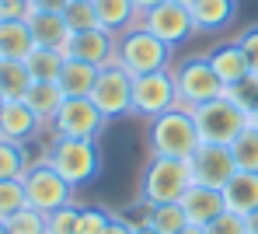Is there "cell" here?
Segmentation results:
<instances>
[{"mask_svg": "<svg viewBox=\"0 0 258 234\" xmlns=\"http://www.w3.org/2000/svg\"><path fill=\"white\" fill-rule=\"evenodd\" d=\"M147 140H150V154H157V157H192L203 137H199L196 115L185 105H174L168 112H161L157 119H150Z\"/></svg>", "mask_w": 258, "mask_h": 234, "instance_id": "6da1fadb", "label": "cell"}, {"mask_svg": "<svg viewBox=\"0 0 258 234\" xmlns=\"http://www.w3.org/2000/svg\"><path fill=\"white\" fill-rule=\"evenodd\" d=\"M171 46H164L154 32L143 25H133L122 35H115V63L129 70L133 77L154 74V70H171Z\"/></svg>", "mask_w": 258, "mask_h": 234, "instance_id": "7a4b0ae2", "label": "cell"}, {"mask_svg": "<svg viewBox=\"0 0 258 234\" xmlns=\"http://www.w3.org/2000/svg\"><path fill=\"white\" fill-rule=\"evenodd\" d=\"M188 112L196 115L199 137H203L206 143H223V147H230V143L251 126L248 108H244L230 91H223L220 98L206 101V105H199V108H188Z\"/></svg>", "mask_w": 258, "mask_h": 234, "instance_id": "3957f363", "label": "cell"}, {"mask_svg": "<svg viewBox=\"0 0 258 234\" xmlns=\"http://www.w3.org/2000/svg\"><path fill=\"white\" fill-rule=\"evenodd\" d=\"M45 164L59 171V179H67L74 189L87 186L98 179L101 171V147L98 140H70V137H56L45 150Z\"/></svg>", "mask_w": 258, "mask_h": 234, "instance_id": "277c9868", "label": "cell"}, {"mask_svg": "<svg viewBox=\"0 0 258 234\" xmlns=\"http://www.w3.org/2000/svg\"><path fill=\"white\" fill-rule=\"evenodd\" d=\"M192 186H196V175H192L188 157H157V154H150V164L143 171V199L150 206L181 203Z\"/></svg>", "mask_w": 258, "mask_h": 234, "instance_id": "5b68a950", "label": "cell"}, {"mask_svg": "<svg viewBox=\"0 0 258 234\" xmlns=\"http://www.w3.org/2000/svg\"><path fill=\"white\" fill-rule=\"evenodd\" d=\"M174 74V91H178V105L185 108H199L206 101H213L227 91L223 81L216 77V70L210 67V56H188V60H178L171 67Z\"/></svg>", "mask_w": 258, "mask_h": 234, "instance_id": "8992f818", "label": "cell"}, {"mask_svg": "<svg viewBox=\"0 0 258 234\" xmlns=\"http://www.w3.org/2000/svg\"><path fill=\"white\" fill-rule=\"evenodd\" d=\"M21 186H25L28 206L39 210V213H52V210L67 206V203H74V186H70L67 179H59V171L49 168L45 161L32 164V168L25 171Z\"/></svg>", "mask_w": 258, "mask_h": 234, "instance_id": "52a82bcc", "label": "cell"}, {"mask_svg": "<svg viewBox=\"0 0 258 234\" xmlns=\"http://www.w3.org/2000/svg\"><path fill=\"white\" fill-rule=\"evenodd\" d=\"M91 101L105 119L133 115V74L122 70L119 63H108L98 70V81L91 88Z\"/></svg>", "mask_w": 258, "mask_h": 234, "instance_id": "ba28073f", "label": "cell"}, {"mask_svg": "<svg viewBox=\"0 0 258 234\" xmlns=\"http://www.w3.org/2000/svg\"><path fill=\"white\" fill-rule=\"evenodd\" d=\"M140 25L147 28V32H154L164 46H185L199 28H196V21H192V11L185 7V4H178V0H164V4H157V7H150L143 18H140Z\"/></svg>", "mask_w": 258, "mask_h": 234, "instance_id": "9c48e42d", "label": "cell"}, {"mask_svg": "<svg viewBox=\"0 0 258 234\" xmlns=\"http://www.w3.org/2000/svg\"><path fill=\"white\" fill-rule=\"evenodd\" d=\"M174 105H178V91H174L171 70H154V74L133 77V115L157 119L161 112H168Z\"/></svg>", "mask_w": 258, "mask_h": 234, "instance_id": "30bf717a", "label": "cell"}, {"mask_svg": "<svg viewBox=\"0 0 258 234\" xmlns=\"http://www.w3.org/2000/svg\"><path fill=\"white\" fill-rule=\"evenodd\" d=\"M105 126H108V119L98 112V105L91 98H67L59 105V115L52 119V133L70 137V140H98Z\"/></svg>", "mask_w": 258, "mask_h": 234, "instance_id": "8fae6325", "label": "cell"}, {"mask_svg": "<svg viewBox=\"0 0 258 234\" xmlns=\"http://www.w3.org/2000/svg\"><path fill=\"white\" fill-rule=\"evenodd\" d=\"M192 161V175H196V186H210V189H223L234 175H237V164H234V154L230 147L223 143H199V150L188 157Z\"/></svg>", "mask_w": 258, "mask_h": 234, "instance_id": "7c38bea8", "label": "cell"}, {"mask_svg": "<svg viewBox=\"0 0 258 234\" xmlns=\"http://www.w3.org/2000/svg\"><path fill=\"white\" fill-rule=\"evenodd\" d=\"M67 60H84L91 67H108V63H115V35L112 32H105V28H91V32H74L70 39H67Z\"/></svg>", "mask_w": 258, "mask_h": 234, "instance_id": "4fadbf2b", "label": "cell"}, {"mask_svg": "<svg viewBox=\"0 0 258 234\" xmlns=\"http://www.w3.org/2000/svg\"><path fill=\"white\" fill-rule=\"evenodd\" d=\"M39 115L25 101H4L0 105V140L7 143H28L39 133Z\"/></svg>", "mask_w": 258, "mask_h": 234, "instance_id": "5bb4252c", "label": "cell"}, {"mask_svg": "<svg viewBox=\"0 0 258 234\" xmlns=\"http://www.w3.org/2000/svg\"><path fill=\"white\" fill-rule=\"evenodd\" d=\"M206 56H210V67L216 70V77L223 81V88H227V91H230V88H237V84H244V81L251 77L248 56L241 52L237 39H234V42H223V46H216L213 52H206Z\"/></svg>", "mask_w": 258, "mask_h": 234, "instance_id": "9a60e30c", "label": "cell"}, {"mask_svg": "<svg viewBox=\"0 0 258 234\" xmlns=\"http://www.w3.org/2000/svg\"><path fill=\"white\" fill-rule=\"evenodd\" d=\"M181 206H185V213H188V224H199V227L213 224L216 217L227 210L223 189H210V186H192L188 192H185Z\"/></svg>", "mask_w": 258, "mask_h": 234, "instance_id": "2e32d148", "label": "cell"}, {"mask_svg": "<svg viewBox=\"0 0 258 234\" xmlns=\"http://www.w3.org/2000/svg\"><path fill=\"white\" fill-rule=\"evenodd\" d=\"M28 28H32V39L35 46H45V49H63L67 39L74 35L63 21V14H52V11H32L28 18Z\"/></svg>", "mask_w": 258, "mask_h": 234, "instance_id": "e0dca14e", "label": "cell"}, {"mask_svg": "<svg viewBox=\"0 0 258 234\" xmlns=\"http://www.w3.org/2000/svg\"><path fill=\"white\" fill-rule=\"evenodd\" d=\"M21 101L39 115L42 126H52V119L59 115V105L67 101V94H63V88L56 81H32V88H28V94Z\"/></svg>", "mask_w": 258, "mask_h": 234, "instance_id": "ac0fdd59", "label": "cell"}, {"mask_svg": "<svg viewBox=\"0 0 258 234\" xmlns=\"http://www.w3.org/2000/svg\"><path fill=\"white\" fill-rule=\"evenodd\" d=\"M223 203L227 210L248 217L258 210V171H237L227 186H223Z\"/></svg>", "mask_w": 258, "mask_h": 234, "instance_id": "d6986e66", "label": "cell"}, {"mask_svg": "<svg viewBox=\"0 0 258 234\" xmlns=\"http://www.w3.org/2000/svg\"><path fill=\"white\" fill-rule=\"evenodd\" d=\"M94 14H98V25L112 35H122L126 28L140 25V11L133 0H94Z\"/></svg>", "mask_w": 258, "mask_h": 234, "instance_id": "ffe728a7", "label": "cell"}, {"mask_svg": "<svg viewBox=\"0 0 258 234\" xmlns=\"http://www.w3.org/2000/svg\"><path fill=\"white\" fill-rule=\"evenodd\" d=\"M188 11L199 32H223L237 14V0H196Z\"/></svg>", "mask_w": 258, "mask_h": 234, "instance_id": "44dd1931", "label": "cell"}, {"mask_svg": "<svg viewBox=\"0 0 258 234\" xmlns=\"http://www.w3.org/2000/svg\"><path fill=\"white\" fill-rule=\"evenodd\" d=\"M32 49H35V39H32V28L25 18L0 21V56L4 60H25Z\"/></svg>", "mask_w": 258, "mask_h": 234, "instance_id": "7402d4cb", "label": "cell"}, {"mask_svg": "<svg viewBox=\"0 0 258 234\" xmlns=\"http://www.w3.org/2000/svg\"><path fill=\"white\" fill-rule=\"evenodd\" d=\"M94 81H98V67H91V63H84V60H67L56 84L63 88L67 98H91Z\"/></svg>", "mask_w": 258, "mask_h": 234, "instance_id": "603a6c76", "label": "cell"}, {"mask_svg": "<svg viewBox=\"0 0 258 234\" xmlns=\"http://www.w3.org/2000/svg\"><path fill=\"white\" fill-rule=\"evenodd\" d=\"M63 63H67V52L63 49H45L35 46L28 56H25V67L32 74V81H59L63 74Z\"/></svg>", "mask_w": 258, "mask_h": 234, "instance_id": "cb8c5ba5", "label": "cell"}, {"mask_svg": "<svg viewBox=\"0 0 258 234\" xmlns=\"http://www.w3.org/2000/svg\"><path fill=\"white\" fill-rule=\"evenodd\" d=\"M32 88V74L25 60H0V94L4 101H21Z\"/></svg>", "mask_w": 258, "mask_h": 234, "instance_id": "d4e9b609", "label": "cell"}, {"mask_svg": "<svg viewBox=\"0 0 258 234\" xmlns=\"http://www.w3.org/2000/svg\"><path fill=\"white\" fill-rule=\"evenodd\" d=\"M147 224L161 234H181L188 227V213H185L181 203H157V206H150Z\"/></svg>", "mask_w": 258, "mask_h": 234, "instance_id": "484cf974", "label": "cell"}, {"mask_svg": "<svg viewBox=\"0 0 258 234\" xmlns=\"http://www.w3.org/2000/svg\"><path fill=\"white\" fill-rule=\"evenodd\" d=\"M237 171H258V126H248L237 140L230 143Z\"/></svg>", "mask_w": 258, "mask_h": 234, "instance_id": "4316f807", "label": "cell"}, {"mask_svg": "<svg viewBox=\"0 0 258 234\" xmlns=\"http://www.w3.org/2000/svg\"><path fill=\"white\" fill-rule=\"evenodd\" d=\"M32 168L25 143H7L0 140V179H25V171Z\"/></svg>", "mask_w": 258, "mask_h": 234, "instance_id": "83f0119b", "label": "cell"}, {"mask_svg": "<svg viewBox=\"0 0 258 234\" xmlns=\"http://www.w3.org/2000/svg\"><path fill=\"white\" fill-rule=\"evenodd\" d=\"M63 21L70 32H91V28H101L98 25V14H94V0H70L67 11H63Z\"/></svg>", "mask_w": 258, "mask_h": 234, "instance_id": "f1b7e54d", "label": "cell"}, {"mask_svg": "<svg viewBox=\"0 0 258 234\" xmlns=\"http://www.w3.org/2000/svg\"><path fill=\"white\" fill-rule=\"evenodd\" d=\"M25 206H28V199H25L21 179H0V220H11Z\"/></svg>", "mask_w": 258, "mask_h": 234, "instance_id": "f546056e", "label": "cell"}, {"mask_svg": "<svg viewBox=\"0 0 258 234\" xmlns=\"http://www.w3.org/2000/svg\"><path fill=\"white\" fill-rule=\"evenodd\" d=\"M77 217H81L77 203H67V206L45 213V234H77Z\"/></svg>", "mask_w": 258, "mask_h": 234, "instance_id": "4dcf8cb0", "label": "cell"}, {"mask_svg": "<svg viewBox=\"0 0 258 234\" xmlns=\"http://www.w3.org/2000/svg\"><path fill=\"white\" fill-rule=\"evenodd\" d=\"M7 234H45V213L25 206L7 220Z\"/></svg>", "mask_w": 258, "mask_h": 234, "instance_id": "1f68e13d", "label": "cell"}, {"mask_svg": "<svg viewBox=\"0 0 258 234\" xmlns=\"http://www.w3.org/2000/svg\"><path fill=\"white\" fill-rule=\"evenodd\" d=\"M112 224V213L101 210V206H81V217H77V234H105Z\"/></svg>", "mask_w": 258, "mask_h": 234, "instance_id": "d6a6232c", "label": "cell"}, {"mask_svg": "<svg viewBox=\"0 0 258 234\" xmlns=\"http://www.w3.org/2000/svg\"><path fill=\"white\" fill-rule=\"evenodd\" d=\"M206 234H248V217H241L234 210H223L213 224H206Z\"/></svg>", "mask_w": 258, "mask_h": 234, "instance_id": "836d02e7", "label": "cell"}, {"mask_svg": "<svg viewBox=\"0 0 258 234\" xmlns=\"http://www.w3.org/2000/svg\"><path fill=\"white\" fill-rule=\"evenodd\" d=\"M237 46H241V52L248 56L251 77H258V25H251V28H244V32L237 35Z\"/></svg>", "mask_w": 258, "mask_h": 234, "instance_id": "e575fe53", "label": "cell"}, {"mask_svg": "<svg viewBox=\"0 0 258 234\" xmlns=\"http://www.w3.org/2000/svg\"><path fill=\"white\" fill-rule=\"evenodd\" d=\"M28 14H32L28 0H0V21H18V18H28Z\"/></svg>", "mask_w": 258, "mask_h": 234, "instance_id": "d590c367", "label": "cell"}, {"mask_svg": "<svg viewBox=\"0 0 258 234\" xmlns=\"http://www.w3.org/2000/svg\"><path fill=\"white\" fill-rule=\"evenodd\" d=\"M133 231H136V224H133L129 217L112 213V224H108V231H105V234H133Z\"/></svg>", "mask_w": 258, "mask_h": 234, "instance_id": "8d00e7d4", "label": "cell"}, {"mask_svg": "<svg viewBox=\"0 0 258 234\" xmlns=\"http://www.w3.org/2000/svg\"><path fill=\"white\" fill-rule=\"evenodd\" d=\"M28 4H32V11H52V14H63L70 0H28Z\"/></svg>", "mask_w": 258, "mask_h": 234, "instance_id": "74e56055", "label": "cell"}, {"mask_svg": "<svg viewBox=\"0 0 258 234\" xmlns=\"http://www.w3.org/2000/svg\"><path fill=\"white\" fill-rule=\"evenodd\" d=\"M133 4H136V11H140V18H143L150 7H157V4H164V0H133Z\"/></svg>", "mask_w": 258, "mask_h": 234, "instance_id": "f35d334b", "label": "cell"}, {"mask_svg": "<svg viewBox=\"0 0 258 234\" xmlns=\"http://www.w3.org/2000/svg\"><path fill=\"white\" fill-rule=\"evenodd\" d=\"M248 119H251V126H258V98L248 105Z\"/></svg>", "mask_w": 258, "mask_h": 234, "instance_id": "ab89813d", "label": "cell"}, {"mask_svg": "<svg viewBox=\"0 0 258 234\" xmlns=\"http://www.w3.org/2000/svg\"><path fill=\"white\" fill-rule=\"evenodd\" d=\"M248 234H258V210L248 213Z\"/></svg>", "mask_w": 258, "mask_h": 234, "instance_id": "60d3db41", "label": "cell"}, {"mask_svg": "<svg viewBox=\"0 0 258 234\" xmlns=\"http://www.w3.org/2000/svg\"><path fill=\"white\" fill-rule=\"evenodd\" d=\"M133 234H161V231H154L150 224H136V231H133Z\"/></svg>", "mask_w": 258, "mask_h": 234, "instance_id": "b9f144b4", "label": "cell"}, {"mask_svg": "<svg viewBox=\"0 0 258 234\" xmlns=\"http://www.w3.org/2000/svg\"><path fill=\"white\" fill-rule=\"evenodd\" d=\"M181 234H206V227H199V224H188Z\"/></svg>", "mask_w": 258, "mask_h": 234, "instance_id": "7bdbcfd3", "label": "cell"}, {"mask_svg": "<svg viewBox=\"0 0 258 234\" xmlns=\"http://www.w3.org/2000/svg\"><path fill=\"white\" fill-rule=\"evenodd\" d=\"M0 234H7V220H0Z\"/></svg>", "mask_w": 258, "mask_h": 234, "instance_id": "ee69618b", "label": "cell"}, {"mask_svg": "<svg viewBox=\"0 0 258 234\" xmlns=\"http://www.w3.org/2000/svg\"><path fill=\"white\" fill-rule=\"evenodd\" d=\"M178 4H185V7H192V4H196V0H178Z\"/></svg>", "mask_w": 258, "mask_h": 234, "instance_id": "f6af8a7d", "label": "cell"}, {"mask_svg": "<svg viewBox=\"0 0 258 234\" xmlns=\"http://www.w3.org/2000/svg\"><path fill=\"white\" fill-rule=\"evenodd\" d=\"M0 105H4V94H0Z\"/></svg>", "mask_w": 258, "mask_h": 234, "instance_id": "bcb514c9", "label": "cell"}, {"mask_svg": "<svg viewBox=\"0 0 258 234\" xmlns=\"http://www.w3.org/2000/svg\"><path fill=\"white\" fill-rule=\"evenodd\" d=\"M0 60H4V56H0Z\"/></svg>", "mask_w": 258, "mask_h": 234, "instance_id": "7dc6e473", "label": "cell"}]
</instances>
